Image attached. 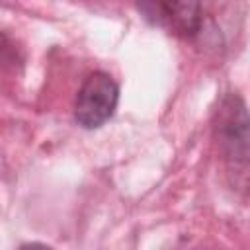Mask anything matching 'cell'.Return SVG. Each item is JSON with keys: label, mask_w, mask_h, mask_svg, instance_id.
I'll return each instance as SVG.
<instances>
[{"label": "cell", "mask_w": 250, "mask_h": 250, "mask_svg": "<svg viewBox=\"0 0 250 250\" xmlns=\"http://www.w3.org/2000/svg\"><path fill=\"white\" fill-rule=\"evenodd\" d=\"M219 143L230 160L246 164L248 156V117L244 102L238 96H229L219 109L217 123Z\"/></svg>", "instance_id": "3957f363"}, {"label": "cell", "mask_w": 250, "mask_h": 250, "mask_svg": "<svg viewBox=\"0 0 250 250\" xmlns=\"http://www.w3.org/2000/svg\"><path fill=\"white\" fill-rule=\"evenodd\" d=\"M143 16L166 31L182 37L197 33L201 25V8L197 0H139Z\"/></svg>", "instance_id": "7a4b0ae2"}, {"label": "cell", "mask_w": 250, "mask_h": 250, "mask_svg": "<svg viewBox=\"0 0 250 250\" xmlns=\"http://www.w3.org/2000/svg\"><path fill=\"white\" fill-rule=\"evenodd\" d=\"M119 88L105 72H92L80 86L74 102V119L84 129L102 127L115 111Z\"/></svg>", "instance_id": "6da1fadb"}]
</instances>
